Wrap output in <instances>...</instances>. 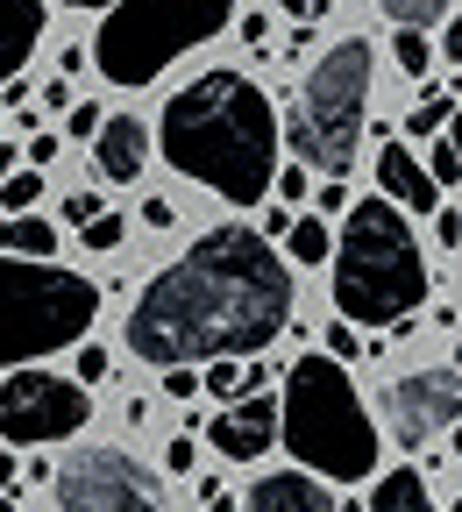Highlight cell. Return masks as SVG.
Listing matches in <instances>:
<instances>
[{
    "mask_svg": "<svg viewBox=\"0 0 462 512\" xmlns=\"http://www.w3.org/2000/svg\"><path fill=\"white\" fill-rule=\"evenodd\" d=\"M292 328V271L256 228H207L128 306V349L164 370L242 363Z\"/></svg>",
    "mask_w": 462,
    "mask_h": 512,
    "instance_id": "6da1fadb",
    "label": "cell"
},
{
    "mask_svg": "<svg viewBox=\"0 0 462 512\" xmlns=\"http://www.w3.org/2000/svg\"><path fill=\"white\" fill-rule=\"evenodd\" d=\"M157 150L178 178L221 192L228 207H263L278 178V107L242 72H207L171 93L157 121Z\"/></svg>",
    "mask_w": 462,
    "mask_h": 512,
    "instance_id": "7a4b0ae2",
    "label": "cell"
},
{
    "mask_svg": "<svg viewBox=\"0 0 462 512\" xmlns=\"http://www.w3.org/2000/svg\"><path fill=\"white\" fill-rule=\"evenodd\" d=\"M327 264H335L342 328H399L413 306H427V256L391 200H349Z\"/></svg>",
    "mask_w": 462,
    "mask_h": 512,
    "instance_id": "3957f363",
    "label": "cell"
},
{
    "mask_svg": "<svg viewBox=\"0 0 462 512\" xmlns=\"http://www.w3.org/2000/svg\"><path fill=\"white\" fill-rule=\"evenodd\" d=\"M278 441L299 456V470L313 477H335V484H356V477H377V420L363 413L356 384L335 356H299L285 370V399H278Z\"/></svg>",
    "mask_w": 462,
    "mask_h": 512,
    "instance_id": "277c9868",
    "label": "cell"
},
{
    "mask_svg": "<svg viewBox=\"0 0 462 512\" xmlns=\"http://www.w3.org/2000/svg\"><path fill=\"white\" fill-rule=\"evenodd\" d=\"M370 72L377 57L363 36H342L335 50H320V64L299 79L292 121L278 128V143H292L299 164L327 171V185H342L356 150H363V114H370Z\"/></svg>",
    "mask_w": 462,
    "mask_h": 512,
    "instance_id": "5b68a950",
    "label": "cell"
},
{
    "mask_svg": "<svg viewBox=\"0 0 462 512\" xmlns=\"http://www.w3.org/2000/svg\"><path fill=\"white\" fill-rule=\"evenodd\" d=\"M228 22H235V0H114L93 36V64L114 86H150L164 64L200 50Z\"/></svg>",
    "mask_w": 462,
    "mask_h": 512,
    "instance_id": "8992f818",
    "label": "cell"
},
{
    "mask_svg": "<svg viewBox=\"0 0 462 512\" xmlns=\"http://www.w3.org/2000/svg\"><path fill=\"white\" fill-rule=\"evenodd\" d=\"M100 313V285L57 264H15L0 256V370L72 349Z\"/></svg>",
    "mask_w": 462,
    "mask_h": 512,
    "instance_id": "52a82bcc",
    "label": "cell"
},
{
    "mask_svg": "<svg viewBox=\"0 0 462 512\" xmlns=\"http://www.w3.org/2000/svg\"><path fill=\"white\" fill-rule=\"evenodd\" d=\"M93 420L86 384L72 377H50V370H8L0 384V434L15 448H43V441H72Z\"/></svg>",
    "mask_w": 462,
    "mask_h": 512,
    "instance_id": "ba28073f",
    "label": "cell"
},
{
    "mask_svg": "<svg viewBox=\"0 0 462 512\" xmlns=\"http://www.w3.org/2000/svg\"><path fill=\"white\" fill-rule=\"evenodd\" d=\"M57 477V505L64 512H164L157 498V477L136 463V456H121V448H79Z\"/></svg>",
    "mask_w": 462,
    "mask_h": 512,
    "instance_id": "9c48e42d",
    "label": "cell"
},
{
    "mask_svg": "<svg viewBox=\"0 0 462 512\" xmlns=\"http://www.w3.org/2000/svg\"><path fill=\"white\" fill-rule=\"evenodd\" d=\"M384 413H391V441H406V448H427L434 434H448L455 413H462V377H455V363H434V370L399 377V384L384 392Z\"/></svg>",
    "mask_w": 462,
    "mask_h": 512,
    "instance_id": "30bf717a",
    "label": "cell"
},
{
    "mask_svg": "<svg viewBox=\"0 0 462 512\" xmlns=\"http://www.w3.org/2000/svg\"><path fill=\"white\" fill-rule=\"evenodd\" d=\"M207 441L221 448L228 463H256L263 448L278 441V399H271V392H249V399H235L221 420H207Z\"/></svg>",
    "mask_w": 462,
    "mask_h": 512,
    "instance_id": "8fae6325",
    "label": "cell"
},
{
    "mask_svg": "<svg viewBox=\"0 0 462 512\" xmlns=\"http://www.w3.org/2000/svg\"><path fill=\"white\" fill-rule=\"evenodd\" d=\"M93 164H100V178H114V185L143 178V164H150V121H143V114H107L100 136H93Z\"/></svg>",
    "mask_w": 462,
    "mask_h": 512,
    "instance_id": "7c38bea8",
    "label": "cell"
},
{
    "mask_svg": "<svg viewBox=\"0 0 462 512\" xmlns=\"http://www.w3.org/2000/svg\"><path fill=\"white\" fill-rule=\"evenodd\" d=\"M235 512H335V491L306 470H278V477H256Z\"/></svg>",
    "mask_w": 462,
    "mask_h": 512,
    "instance_id": "4fadbf2b",
    "label": "cell"
},
{
    "mask_svg": "<svg viewBox=\"0 0 462 512\" xmlns=\"http://www.w3.org/2000/svg\"><path fill=\"white\" fill-rule=\"evenodd\" d=\"M377 185L391 192V207H413V214H434L441 207V192H434V178L420 171V157L391 136V143H377Z\"/></svg>",
    "mask_w": 462,
    "mask_h": 512,
    "instance_id": "5bb4252c",
    "label": "cell"
},
{
    "mask_svg": "<svg viewBox=\"0 0 462 512\" xmlns=\"http://www.w3.org/2000/svg\"><path fill=\"white\" fill-rule=\"evenodd\" d=\"M36 43H43V0H0V86L22 79Z\"/></svg>",
    "mask_w": 462,
    "mask_h": 512,
    "instance_id": "9a60e30c",
    "label": "cell"
},
{
    "mask_svg": "<svg viewBox=\"0 0 462 512\" xmlns=\"http://www.w3.org/2000/svg\"><path fill=\"white\" fill-rule=\"evenodd\" d=\"M50 249H57V221H43V214L0 221V256H15V264H50Z\"/></svg>",
    "mask_w": 462,
    "mask_h": 512,
    "instance_id": "2e32d148",
    "label": "cell"
},
{
    "mask_svg": "<svg viewBox=\"0 0 462 512\" xmlns=\"http://www.w3.org/2000/svg\"><path fill=\"white\" fill-rule=\"evenodd\" d=\"M363 512H441V505H434V491H427L420 470H384Z\"/></svg>",
    "mask_w": 462,
    "mask_h": 512,
    "instance_id": "e0dca14e",
    "label": "cell"
},
{
    "mask_svg": "<svg viewBox=\"0 0 462 512\" xmlns=\"http://www.w3.org/2000/svg\"><path fill=\"white\" fill-rule=\"evenodd\" d=\"M263 377H271V363H207V392L235 406V399L263 392Z\"/></svg>",
    "mask_w": 462,
    "mask_h": 512,
    "instance_id": "ac0fdd59",
    "label": "cell"
},
{
    "mask_svg": "<svg viewBox=\"0 0 462 512\" xmlns=\"http://www.w3.org/2000/svg\"><path fill=\"white\" fill-rule=\"evenodd\" d=\"M285 249H292V264L320 271L327 249H335V228H327V221H292V228H285Z\"/></svg>",
    "mask_w": 462,
    "mask_h": 512,
    "instance_id": "d6986e66",
    "label": "cell"
},
{
    "mask_svg": "<svg viewBox=\"0 0 462 512\" xmlns=\"http://www.w3.org/2000/svg\"><path fill=\"white\" fill-rule=\"evenodd\" d=\"M420 171L434 178V192L448 200V192H455V178H462V150H455L448 136H427V164H420Z\"/></svg>",
    "mask_w": 462,
    "mask_h": 512,
    "instance_id": "ffe728a7",
    "label": "cell"
},
{
    "mask_svg": "<svg viewBox=\"0 0 462 512\" xmlns=\"http://www.w3.org/2000/svg\"><path fill=\"white\" fill-rule=\"evenodd\" d=\"M377 8H384L391 22H406V29L420 36L427 22H448V15H455V0H377Z\"/></svg>",
    "mask_w": 462,
    "mask_h": 512,
    "instance_id": "44dd1931",
    "label": "cell"
},
{
    "mask_svg": "<svg viewBox=\"0 0 462 512\" xmlns=\"http://www.w3.org/2000/svg\"><path fill=\"white\" fill-rule=\"evenodd\" d=\"M448 121H455V93H427L420 107H413V121H406V136H448Z\"/></svg>",
    "mask_w": 462,
    "mask_h": 512,
    "instance_id": "7402d4cb",
    "label": "cell"
},
{
    "mask_svg": "<svg viewBox=\"0 0 462 512\" xmlns=\"http://www.w3.org/2000/svg\"><path fill=\"white\" fill-rule=\"evenodd\" d=\"M36 192H43V171H8V178H0V207H8V221L36 214Z\"/></svg>",
    "mask_w": 462,
    "mask_h": 512,
    "instance_id": "603a6c76",
    "label": "cell"
},
{
    "mask_svg": "<svg viewBox=\"0 0 462 512\" xmlns=\"http://www.w3.org/2000/svg\"><path fill=\"white\" fill-rule=\"evenodd\" d=\"M391 57H399V72H413V79H427V64H434L427 36H413V29H399V43H391Z\"/></svg>",
    "mask_w": 462,
    "mask_h": 512,
    "instance_id": "cb8c5ba5",
    "label": "cell"
},
{
    "mask_svg": "<svg viewBox=\"0 0 462 512\" xmlns=\"http://www.w3.org/2000/svg\"><path fill=\"white\" fill-rule=\"evenodd\" d=\"M121 235H128V228H121L114 214H93V221H86V249H121Z\"/></svg>",
    "mask_w": 462,
    "mask_h": 512,
    "instance_id": "d4e9b609",
    "label": "cell"
},
{
    "mask_svg": "<svg viewBox=\"0 0 462 512\" xmlns=\"http://www.w3.org/2000/svg\"><path fill=\"white\" fill-rule=\"evenodd\" d=\"M100 214V192H64V221H72V228H86Z\"/></svg>",
    "mask_w": 462,
    "mask_h": 512,
    "instance_id": "484cf974",
    "label": "cell"
},
{
    "mask_svg": "<svg viewBox=\"0 0 462 512\" xmlns=\"http://www.w3.org/2000/svg\"><path fill=\"white\" fill-rule=\"evenodd\" d=\"M271 192H285V200H306V192H313V185H306V164H292V171L278 164V178H271Z\"/></svg>",
    "mask_w": 462,
    "mask_h": 512,
    "instance_id": "4316f807",
    "label": "cell"
},
{
    "mask_svg": "<svg viewBox=\"0 0 462 512\" xmlns=\"http://www.w3.org/2000/svg\"><path fill=\"white\" fill-rule=\"evenodd\" d=\"M192 463H200V448H192V434H178V441L164 448V470H178V477H185Z\"/></svg>",
    "mask_w": 462,
    "mask_h": 512,
    "instance_id": "83f0119b",
    "label": "cell"
},
{
    "mask_svg": "<svg viewBox=\"0 0 462 512\" xmlns=\"http://www.w3.org/2000/svg\"><path fill=\"white\" fill-rule=\"evenodd\" d=\"M434 235H441V249H455V242H462V214H455L448 200L434 207Z\"/></svg>",
    "mask_w": 462,
    "mask_h": 512,
    "instance_id": "f1b7e54d",
    "label": "cell"
},
{
    "mask_svg": "<svg viewBox=\"0 0 462 512\" xmlns=\"http://www.w3.org/2000/svg\"><path fill=\"white\" fill-rule=\"evenodd\" d=\"M107 370H114V363H107V349H100V342H86V349H79V377H86V384H100Z\"/></svg>",
    "mask_w": 462,
    "mask_h": 512,
    "instance_id": "f546056e",
    "label": "cell"
},
{
    "mask_svg": "<svg viewBox=\"0 0 462 512\" xmlns=\"http://www.w3.org/2000/svg\"><path fill=\"white\" fill-rule=\"evenodd\" d=\"M320 356H335V363H342V356H356V328H342V320H335V328H327V349H320Z\"/></svg>",
    "mask_w": 462,
    "mask_h": 512,
    "instance_id": "4dcf8cb0",
    "label": "cell"
},
{
    "mask_svg": "<svg viewBox=\"0 0 462 512\" xmlns=\"http://www.w3.org/2000/svg\"><path fill=\"white\" fill-rule=\"evenodd\" d=\"M164 392L171 399H192V392H200V370H164Z\"/></svg>",
    "mask_w": 462,
    "mask_h": 512,
    "instance_id": "1f68e13d",
    "label": "cell"
},
{
    "mask_svg": "<svg viewBox=\"0 0 462 512\" xmlns=\"http://www.w3.org/2000/svg\"><path fill=\"white\" fill-rule=\"evenodd\" d=\"M100 121H107L100 107H72V136H86V143H93V136H100Z\"/></svg>",
    "mask_w": 462,
    "mask_h": 512,
    "instance_id": "d6a6232c",
    "label": "cell"
},
{
    "mask_svg": "<svg viewBox=\"0 0 462 512\" xmlns=\"http://www.w3.org/2000/svg\"><path fill=\"white\" fill-rule=\"evenodd\" d=\"M285 15H299V22H327V0H278Z\"/></svg>",
    "mask_w": 462,
    "mask_h": 512,
    "instance_id": "836d02e7",
    "label": "cell"
},
{
    "mask_svg": "<svg viewBox=\"0 0 462 512\" xmlns=\"http://www.w3.org/2000/svg\"><path fill=\"white\" fill-rule=\"evenodd\" d=\"M178 214H171V200H143V228H171Z\"/></svg>",
    "mask_w": 462,
    "mask_h": 512,
    "instance_id": "e575fe53",
    "label": "cell"
},
{
    "mask_svg": "<svg viewBox=\"0 0 462 512\" xmlns=\"http://www.w3.org/2000/svg\"><path fill=\"white\" fill-rule=\"evenodd\" d=\"M285 228H292V214H285V207H263V228H256L263 242H271V235H285Z\"/></svg>",
    "mask_w": 462,
    "mask_h": 512,
    "instance_id": "d590c367",
    "label": "cell"
},
{
    "mask_svg": "<svg viewBox=\"0 0 462 512\" xmlns=\"http://www.w3.org/2000/svg\"><path fill=\"white\" fill-rule=\"evenodd\" d=\"M50 157H57V136H29V164H36V171H43V164H50Z\"/></svg>",
    "mask_w": 462,
    "mask_h": 512,
    "instance_id": "8d00e7d4",
    "label": "cell"
},
{
    "mask_svg": "<svg viewBox=\"0 0 462 512\" xmlns=\"http://www.w3.org/2000/svg\"><path fill=\"white\" fill-rule=\"evenodd\" d=\"M0 100H8L15 114H29V86H22V79H8V86H0Z\"/></svg>",
    "mask_w": 462,
    "mask_h": 512,
    "instance_id": "74e56055",
    "label": "cell"
},
{
    "mask_svg": "<svg viewBox=\"0 0 462 512\" xmlns=\"http://www.w3.org/2000/svg\"><path fill=\"white\" fill-rule=\"evenodd\" d=\"M15 477H22V470H15V456H0V498L15 491Z\"/></svg>",
    "mask_w": 462,
    "mask_h": 512,
    "instance_id": "f35d334b",
    "label": "cell"
},
{
    "mask_svg": "<svg viewBox=\"0 0 462 512\" xmlns=\"http://www.w3.org/2000/svg\"><path fill=\"white\" fill-rule=\"evenodd\" d=\"M64 8H79V15H107L114 0H64Z\"/></svg>",
    "mask_w": 462,
    "mask_h": 512,
    "instance_id": "ab89813d",
    "label": "cell"
},
{
    "mask_svg": "<svg viewBox=\"0 0 462 512\" xmlns=\"http://www.w3.org/2000/svg\"><path fill=\"white\" fill-rule=\"evenodd\" d=\"M200 512H235V505H228V498L214 491V498H200Z\"/></svg>",
    "mask_w": 462,
    "mask_h": 512,
    "instance_id": "60d3db41",
    "label": "cell"
},
{
    "mask_svg": "<svg viewBox=\"0 0 462 512\" xmlns=\"http://www.w3.org/2000/svg\"><path fill=\"white\" fill-rule=\"evenodd\" d=\"M15 171V143H0V178H8Z\"/></svg>",
    "mask_w": 462,
    "mask_h": 512,
    "instance_id": "b9f144b4",
    "label": "cell"
},
{
    "mask_svg": "<svg viewBox=\"0 0 462 512\" xmlns=\"http://www.w3.org/2000/svg\"><path fill=\"white\" fill-rule=\"evenodd\" d=\"M0 512H22V505H15V498H0Z\"/></svg>",
    "mask_w": 462,
    "mask_h": 512,
    "instance_id": "7bdbcfd3",
    "label": "cell"
},
{
    "mask_svg": "<svg viewBox=\"0 0 462 512\" xmlns=\"http://www.w3.org/2000/svg\"><path fill=\"white\" fill-rule=\"evenodd\" d=\"M335 512H363V505H335Z\"/></svg>",
    "mask_w": 462,
    "mask_h": 512,
    "instance_id": "ee69618b",
    "label": "cell"
}]
</instances>
